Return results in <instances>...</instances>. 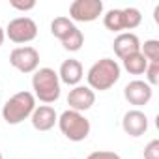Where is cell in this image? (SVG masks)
<instances>
[{"instance_id":"1","label":"cell","mask_w":159,"mask_h":159,"mask_svg":"<svg viewBox=\"0 0 159 159\" xmlns=\"http://www.w3.org/2000/svg\"><path fill=\"white\" fill-rule=\"evenodd\" d=\"M86 79H88V88L99 90V92L109 90L120 79V66L112 58H101L90 67Z\"/></svg>"},{"instance_id":"2","label":"cell","mask_w":159,"mask_h":159,"mask_svg":"<svg viewBox=\"0 0 159 159\" xmlns=\"http://www.w3.org/2000/svg\"><path fill=\"white\" fill-rule=\"evenodd\" d=\"M32 88L39 101L43 103H54L60 98V79L58 73L51 67H41L34 73Z\"/></svg>"},{"instance_id":"3","label":"cell","mask_w":159,"mask_h":159,"mask_svg":"<svg viewBox=\"0 0 159 159\" xmlns=\"http://www.w3.org/2000/svg\"><path fill=\"white\" fill-rule=\"evenodd\" d=\"M36 109V98L30 92H19L13 98H10L4 103L2 109V116L10 125H17L23 120H26L28 116H32Z\"/></svg>"},{"instance_id":"4","label":"cell","mask_w":159,"mask_h":159,"mask_svg":"<svg viewBox=\"0 0 159 159\" xmlns=\"http://www.w3.org/2000/svg\"><path fill=\"white\" fill-rule=\"evenodd\" d=\"M60 131L73 142H81L90 135V120L77 111H64L58 118Z\"/></svg>"},{"instance_id":"5","label":"cell","mask_w":159,"mask_h":159,"mask_svg":"<svg viewBox=\"0 0 159 159\" xmlns=\"http://www.w3.org/2000/svg\"><path fill=\"white\" fill-rule=\"evenodd\" d=\"M4 32L13 43H28V41L36 39L38 25L30 17H17V19L10 21V25Z\"/></svg>"},{"instance_id":"6","label":"cell","mask_w":159,"mask_h":159,"mask_svg":"<svg viewBox=\"0 0 159 159\" xmlns=\"http://www.w3.org/2000/svg\"><path fill=\"white\" fill-rule=\"evenodd\" d=\"M103 13L101 0H75L69 6V17L77 23H92Z\"/></svg>"},{"instance_id":"7","label":"cell","mask_w":159,"mask_h":159,"mask_svg":"<svg viewBox=\"0 0 159 159\" xmlns=\"http://www.w3.org/2000/svg\"><path fill=\"white\" fill-rule=\"evenodd\" d=\"M10 64L21 73H34L39 66V52L34 47H17L10 54Z\"/></svg>"},{"instance_id":"8","label":"cell","mask_w":159,"mask_h":159,"mask_svg":"<svg viewBox=\"0 0 159 159\" xmlns=\"http://www.w3.org/2000/svg\"><path fill=\"white\" fill-rule=\"evenodd\" d=\"M96 103V94L92 88L88 86H75L69 96H67V105L71 111H77V112H83V111H88L92 105Z\"/></svg>"},{"instance_id":"9","label":"cell","mask_w":159,"mask_h":159,"mask_svg":"<svg viewBox=\"0 0 159 159\" xmlns=\"http://www.w3.org/2000/svg\"><path fill=\"white\" fill-rule=\"evenodd\" d=\"M152 94H153L152 86H150L148 83H144V81H131V83L124 88L125 99H127L131 105H135V107L146 105V103L152 99Z\"/></svg>"},{"instance_id":"10","label":"cell","mask_w":159,"mask_h":159,"mask_svg":"<svg viewBox=\"0 0 159 159\" xmlns=\"http://www.w3.org/2000/svg\"><path fill=\"white\" fill-rule=\"evenodd\" d=\"M122 127L129 137H140L148 129V118L142 111H127L122 120Z\"/></svg>"},{"instance_id":"11","label":"cell","mask_w":159,"mask_h":159,"mask_svg":"<svg viewBox=\"0 0 159 159\" xmlns=\"http://www.w3.org/2000/svg\"><path fill=\"white\" fill-rule=\"evenodd\" d=\"M56 122H58L56 111L49 105H41V107L34 109V112H32V125L38 131H49L54 127Z\"/></svg>"},{"instance_id":"12","label":"cell","mask_w":159,"mask_h":159,"mask_svg":"<svg viewBox=\"0 0 159 159\" xmlns=\"http://www.w3.org/2000/svg\"><path fill=\"white\" fill-rule=\"evenodd\" d=\"M112 49H114V52L124 60L125 56L135 54V52L140 51V41H139V38H137L135 34H131V32H124V34H120V36L114 39Z\"/></svg>"},{"instance_id":"13","label":"cell","mask_w":159,"mask_h":159,"mask_svg":"<svg viewBox=\"0 0 159 159\" xmlns=\"http://www.w3.org/2000/svg\"><path fill=\"white\" fill-rule=\"evenodd\" d=\"M58 79L62 83L69 84V86H77L83 79V64L75 60V58H69L66 60L62 66H60V73H58Z\"/></svg>"},{"instance_id":"14","label":"cell","mask_w":159,"mask_h":159,"mask_svg":"<svg viewBox=\"0 0 159 159\" xmlns=\"http://www.w3.org/2000/svg\"><path fill=\"white\" fill-rule=\"evenodd\" d=\"M77 26L73 25V21L71 19H67V17H56L52 23H51V32H52V36L54 38H58L60 41L62 39H66L73 30H75Z\"/></svg>"},{"instance_id":"15","label":"cell","mask_w":159,"mask_h":159,"mask_svg":"<svg viewBox=\"0 0 159 159\" xmlns=\"http://www.w3.org/2000/svg\"><path fill=\"white\" fill-rule=\"evenodd\" d=\"M124 67L131 73V75H142L148 67V60L142 56V52H135V54H129L124 58Z\"/></svg>"},{"instance_id":"16","label":"cell","mask_w":159,"mask_h":159,"mask_svg":"<svg viewBox=\"0 0 159 159\" xmlns=\"http://www.w3.org/2000/svg\"><path fill=\"white\" fill-rule=\"evenodd\" d=\"M103 25L111 32H122V30H125L122 10H111V11H107V15L103 17Z\"/></svg>"},{"instance_id":"17","label":"cell","mask_w":159,"mask_h":159,"mask_svg":"<svg viewBox=\"0 0 159 159\" xmlns=\"http://www.w3.org/2000/svg\"><path fill=\"white\" fill-rule=\"evenodd\" d=\"M142 56L148 60V64H159V41L157 39H148L144 45H140Z\"/></svg>"},{"instance_id":"18","label":"cell","mask_w":159,"mask_h":159,"mask_svg":"<svg viewBox=\"0 0 159 159\" xmlns=\"http://www.w3.org/2000/svg\"><path fill=\"white\" fill-rule=\"evenodd\" d=\"M122 13H124V26H125V30H133V28H137L142 23V15H140V11L137 8H125V10H122Z\"/></svg>"},{"instance_id":"19","label":"cell","mask_w":159,"mask_h":159,"mask_svg":"<svg viewBox=\"0 0 159 159\" xmlns=\"http://www.w3.org/2000/svg\"><path fill=\"white\" fill-rule=\"evenodd\" d=\"M83 43H84V36L79 28H75L66 39H62V45H64L66 51H79L83 47Z\"/></svg>"},{"instance_id":"20","label":"cell","mask_w":159,"mask_h":159,"mask_svg":"<svg viewBox=\"0 0 159 159\" xmlns=\"http://www.w3.org/2000/svg\"><path fill=\"white\" fill-rule=\"evenodd\" d=\"M144 73L148 77V84H157L159 83V64H148Z\"/></svg>"},{"instance_id":"21","label":"cell","mask_w":159,"mask_h":159,"mask_svg":"<svg viewBox=\"0 0 159 159\" xmlns=\"http://www.w3.org/2000/svg\"><path fill=\"white\" fill-rule=\"evenodd\" d=\"M144 159H159V140H152L144 148Z\"/></svg>"},{"instance_id":"22","label":"cell","mask_w":159,"mask_h":159,"mask_svg":"<svg viewBox=\"0 0 159 159\" xmlns=\"http://www.w3.org/2000/svg\"><path fill=\"white\" fill-rule=\"evenodd\" d=\"M86 159H122L118 153H114V152H105V150H101V152H94V153H90Z\"/></svg>"},{"instance_id":"23","label":"cell","mask_w":159,"mask_h":159,"mask_svg":"<svg viewBox=\"0 0 159 159\" xmlns=\"http://www.w3.org/2000/svg\"><path fill=\"white\" fill-rule=\"evenodd\" d=\"M11 8L21 10V11H28V10L36 8V2L34 0H28V2H17V0H11Z\"/></svg>"},{"instance_id":"24","label":"cell","mask_w":159,"mask_h":159,"mask_svg":"<svg viewBox=\"0 0 159 159\" xmlns=\"http://www.w3.org/2000/svg\"><path fill=\"white\" fill-rule=\"evenodd\" d=\"M4 38H6V32H4V28H2V26H0V45L4 43Z\"/></svg>"},{"instance_id":"25","label":"cell","mask_w":159,"mask_h":159,"mask_svg":"<svg viewBox=\"0 0 159 159\" xmlns=\"http://www.w3.org/2000/svg\"><path fill=\"white\" fill-rule=\"evenodd\" d=\"M0 159H4V157H2V153H0Z\"/></svg>"}]
</instances>
